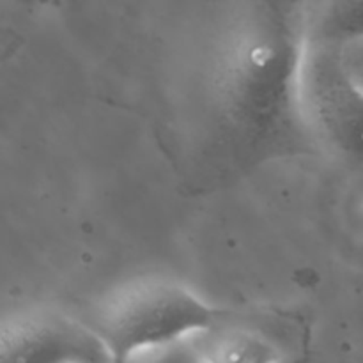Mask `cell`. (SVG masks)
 I'll use <instances>...</instances> for the list:
<instances>
[{
	"label": "cell",
	"instance_id": "cell-1",
	"mask_svg": "<svg viewBox=\"0 0 363 363\" xmlns=\"http://www.w3.org/2000/svg\"><path fill=\"white\" fill-rule=\"evenodd\" d=\"M307 39L286 16L261 13L227 39L213 80L220 158L233 170L314 151L301 101Z\"/></svg>",
	"mask_w": 363,
	"mask_h": 363
},
{
	"label": "cell",
	"instance_id": "cell-2",
	"mask_svg": "<svg viewBox=\"0 0 363 363\" xmlns=\"http://www.w3.org/2000/svg\"><path fill=\"white\" fill-rule=\"evenodd\" d=\"M222 315L184 284L142 279L116 291L99 307L91 326L112 360L124 362L208 335L218 328Z\"/></svg>",
	"mask_w": 363,
	"mask_h": 363
},
{
	"label": "cell",
	"instance_id": "cell-3",
	"mask_svg": "<svg viewBox=\"0 0 363 363\" xmlns=\"http://www.w3.org/2000/svg\"><path fill=\"white\" fill-rule=\"evenodd\" d=\"M301 101L315 142L347 162L363 163V89L346 73L335 48L307 43Z\"/></svg>",
	"mask_w": 363,
	"mask_h": 363
},
{
	"label": "cell",
	"instance_id": "cell-4",
	"mask_svg": "<svg viewBox=\"0 0 363 363\" xmlns=\"http://www.w3.org/2000/svg\"><path fill=\"white\" fill-rule=\"evenodd\" d=\"M0 360L67 363L112 360L91 325L57 312H30L6 325L0 337Z\"/></svg>",
	"mask_w": 363,
	"mask_h": 363
},
{
	"label": "cell",
	"instance_id": "cell-5",
	"mask_svg": "<svg viewBox=\"0 0 363 363\" xmlns=\"http://www.w3.org/2000/svg\"><path fill=\"white\" fill-rule=\"evenodd\" d=\"M363 38V0H326L319 9L307 43L339 48Z\"/></svg>",
	"mask_w": 363,
	"mask_h": 363
},
{
	"label": "cell",
	"instance_id": "cell-6",
	"mask_svg": "<svg viewBox=\"0 0 363 363\" xmlns=\"http://www.w3.org/2000/svg\"><path fill=\"white\" fill-rule=\"evenodd\" d=\"M335 52L351 80L363 89V38L339 46L335 48Z\"/></svg>",
	"mask_w": 363,
	"mask_h": 363
}]
</instances>
